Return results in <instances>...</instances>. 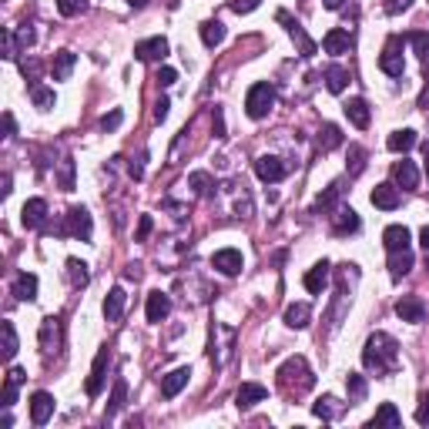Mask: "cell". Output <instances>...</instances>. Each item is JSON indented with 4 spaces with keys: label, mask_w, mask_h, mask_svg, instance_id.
I'll return each mask as SVG.
<instances>
[{
    "label": "cell",
    "mask_w": 429,
    "mask_h": 429,
    "mask_svg": "<svg viewBox=\"0 0 429 429\" xmlns=\"http://www.w3.org/2000/svg\"><path fill=\"white\" fill-rule=\"evenodd\" d=\"M362 362L366 369L372 372H379V376H389L399 362V342L393 336H386V332H376V336H369L366 349H362Z\"/></svg>",
    "instance_id": "cell-1"
},
{
    "label": "cell",
    "mask_w": 429,
    "mask_h": 429,
    "mask_svg": "<svg viewBox=\"0 0 429 429\" xmlns=\"http://www.w3.org/2000/svg\"><path fill=\"white\" fill-rule=\"evenodd\" d=\"M278 383L285 386L289 393H306V389L315 386V376H312V369H308L302 355H292V359H285L278 366Z\"/></svg>",
    "instance_id": "cell-2"
},
{
    "label": "cell",
    "mask_w": 429,
    "mask_h": 429,
    "mask_svg": "<svg viewBox=\"0 0 429 429\" xmlns=\"http://www.w3.org/2000/svg\"><path fill=\"white\" fill-rule=\"evenodd\" d=\"M272 107H275V88H272V84H252V88H248L245 111L252 121H261Z\"/></svg>",
    "instance_id": "cell-3"
},
{
    "label": "cell",
    "mask_w": 429,
    "mask_h": 429,
    "mask_svg": "<svg viewBox=\"0 0 429 429\" xmlns=\"http://www.w3.org/2000/svg\"><path fill=\"white\" fill-rule=\"evenodd\" d=\"M379 67H383V74H389V77H399L406 71V61H402V37H389V44H386L383 54H379Z\"/></svg>",
    "instance_id": "cell-4"
},
{
    "label": "cell",
    "mask_w": 429,
    "mask_h": 429,
    "mask_svg": "<svg viewBox=\"0 0 429 429\" xmlns=\"http://www.w3.org/2000/svg\"><path fill=\"white\" fill-rule=\"evenodd\" d=\"M255 175H259L261 182L275 184V182H282V178L289 175V168H285V161L275 158V154H261L259 161H255Z\"/></svg>",
    "instance_id": "cell-5"
},
{
    "label": "cell",
    "mask_w": 429,
    "mask_h": 429,
    "mask_svg": "<svg viewBox=\"0 0 429 429\" xmlns=\"http://www.w3.org/2000/svg\"><path fill=\"white\" fill-rule=\"evenodd\" d=\"M278 20H282V24H285V27H289L292 41H295V44H299V50H302V57H315V50H319V47H315V41H312V37H308V34H306V27H302V24H299V20H292V17L285 14V11H282V14H278Z\"/></svg>",
    "instance_id": "cell-6"
},
{
    "label": "cell",
    "mask_w": 429,
    "mask_h": 429,
    "mask_svg": "<svg viewBox=\"0 0 429 429\" xmlns=\"http://www.w3.org/2000/svg\"><path fill=\"white\" fill-rule=\"evenodd\" d=\"M67 235H74V238H81V242H91V214H88V208H71L67 212Z\"/></svg>",
    "instance_id": "cell-7"
},
{
    "label": "cell",
    "mask_w": 429,
    "mask_h": 429,
    "mask_svg": "<svg viewBox=\"0 0 429 429\" xmlns=\"http://www.w3.org/2000/svg\"><path fill=\"white\" fill-rule=\"evenodd\" d=\"M212 265L222 272V275H238L242 265H245V259H242L238 248H222V252H214L212 255Z\"/></svg>",
    "instance_id": "cell-8"
},
{
    "label": "cell",
    "mask_w": 429,
    "mask_h": 429,
    "mask_svg": "<svg viewBox=\"0 0 429 429\" xmlns=\"http://www.w3.org/2000/svg\"><path fill=\"white\" fill-rule=\"evenodd\" d=\"M135 57L138 61H165L168 57V41L165 37H148V41L135 44Z\"/></svg>",
    "instance_id": "cell-9"
},
{
    "label": "cell",
    "mask_w": 429,
    "mask_h": 429,
    "mask_svg": "<svg viewBox=\"0 0 429 429\" xmlns=\"http://www.w3.org/2000/svg\"><path fill=\"white\" fill-rule=\"evenodd\" d=\"M369 201H372V205H376V208H383V212H393V208H399V188L396 184H376V188H372V195H369Z\"/></svg>",
    "instance_id": "cell-10"
},
{
    "label": "cell",
    "mask_w": 429,
    "mask_h": 429,
    "mask_svg": "<svg viewBox=\"0 0 429 429\" xmlns=\"http://www.w3.org/2000/svg\"><path fill=\"white\" fill-rule=\"evenodd\" d=\"M50 416H54V396H50V393H34L31 396V423L34 426H44Z\"/></svg>",
    "instance_id": "cell-11"
},
{
    "label": "cell",
    "mask_w": 429,
    "mask_h": 429,
    "mask_svg": "<svg viewBox=\"0 0 429 429\" xmlns=\"http://www.w3.org/2000/svg\"><path fill=\"white\" fill-rule=\"evenodd\" d=\"M396 315L402 322H423L426 319V306H423V299H416V295H406V299H399L396 302Z\"/></svg>",
    "instance_id": "cell-12"
},
{
    "label": "cell",
    "mask_w": 429,
    "mask_h": 429,
    "mask_svg": "<svg viewBox=\"0 0 429 429\" xmlns=\"http://www.w3.org/2000/svg\"><path fill=\"white\" fill-rule=\"evenodd\" d=\"M265 396H268V389L259 383H245L238 393H235V406L238 409H252V406H259V402H265Z\"/></svg>",
    "instance_id": "cell-13"
},
{
    "label": "cell",
    "mask_w": 429,
    "mask_h": 429,
    "mask_svg": "<svg viewBox=\"0 0 429 429\" xmlns=\"http://www.w3.org/2000/svg\"><path fill=\"white\" fill-rule=\"evenodd\" d=\"M188 379H191V369H175V372H168L165 379H161V396L165 399H175L178 393H182L184 386H188Z\"/></svg>",
    "instance_id": "cell-14"
},
{
    "label": "cell",
    "mask_w": 429,
    "mask_h": 429,
    "mask_svg": "<svg viewBox=\"0 0 429 429\" xmlns=\"http://www.w3.org/2000/svg\"><path fill=\"white\" fill-rule=\"evenodd\" d=\"M393 182H396L399 188H406V191H413L416 184H419V171H416L413 161H406V158L396 161V165H393Z\"/></svg>",
    "instance_id": "cell-15"
},
{
    "label": "cell",
    "mask_w": 429,
    "mask_h": 429,
    "mask_svg": "<svg viewBox=\"0 0 429 429\" xmlns=\"http://www.w3.org/2000/svg\"><path fill=\"white\" fill-rule=\"evenodd\" d=\"M20 218H24V225H27V229H41V225L47 222V201L44 198H31L27 205H24Z\"/></svg>",
    "instance_id": "cell-16"
},
{
    "label": "cell",
    "mask_w": 429,
    "mask_h": 429,
    "mask_svg": "<svg viewBox=\"0 0 429 429\" xmlns=\"http://www.w3.org/2000/svg\"><path fill=\"white\" fill-rule=\"evenodd\" d=\"M168 312H171V299L165 295V292H151L148 295V322H165L168 319Z\"/></svg>",
    "instance_id": "cell-17"
},
{
    "label": "cell",
    "mask_w": 429,
    "mask_h": 429,
    "mask_svg": "<svg viewBox=\"0 0 429 429\" xmlns=\"http://www.w3.org/2000/svg\"><path fill=\"white\" fill-rule=\"evenodd\" d=\"M24 379H27V372H24V369H11V372H7V383H4V402H0L4 409H11V406L17 402V389L24 386Z\"/></svg>",
    "instance_id": "cell-18"
},
{
    "label": "cell",
    "mask_w": 429,
    "mask_h": 429,
    "mask_svg": "<svg viewBox=\"0 0 429 429\" xmlns=\"http://www.w3.org/2000/svg\"><path fill=\"white\" fill-rule=\"evenodd\" d=\"M124 302H128L124 289H121V285H114V289L107 292V299H104V319H107V322H118V319H121Z\"/></svg>",
    "instance_id": "cell-19"
},
{
    "label": "cell",
    "mask_w": 429,
    "mask_h": 429,
    "mask_svg": "<svg viewBox=\"0 0 429 429\" xmlns=\"http://www.w3.org/2000/svg\"><path fill=\"white\" fill-rule=\"evenodd\" d=\"M322 47H325V54L339 57V54H346V50H349V34L342 31V27H332V31L322 37Z\"/></svg>",
    "instance_id": "cell-20"
},
{
    "label": "cell",
    "mask_w": 429,
    "mask_h": 429,
    "mask_svg": "<svg viewBox=\"0 0 429 429\" xmlns=\"http://www.w3.org/2000/svg\"><path fill=\"white\" fill-rule=\"evenodd\" d=\"M332 231H336V235L359 231V214H355L353 208H336V214H332Z\"/></svg>",
    "instance_id": "cell-21"
},
{
    "label": "cell",
    "mask_w": 429,
    "mask_h": 429,
    "mask_svg": "<svg viewBox=\"0 0 429 429\" xmlns=\"http://www.w3.org/2000/svg\"><path fill=\"white\" fill-rule=\"evenodd\" d=\"M74 54L71 50H57L54 54V61H50V74H54V81H67L71 77V71H74Z\"/></svg>",
    "instance_id": "cell-22"
},
{
    "label": "cell",
    "mask_w": 429,
    "mask_h": 429,
    "mask_svg": "<svg viewBox=\"0 0 429 429\" xmlns=\"http://www.w3.org/2000/svg\"><path fill=\"white\" fill-rule=\"evenodd\" d=\"M104 369H107V349H101V353H97V359H94V366H91L88 396H97V393H101V386H104Z\"/></svg>",
    "instance_id": "cell-23"
},
{
    "label": "cell",
    "mask_w": 429,
    "mask_h": 429,
    "mask_svg": "<svg viewBox=\"0 0 429 429\" xmlns=\"http://www.w3.org/2000/svg\"><path fill=\"white\" fill-rule=\"evenodd\" d=\"M386 144H389V151H396V154L413 151V148H416V131H413V128H402V131H393Z\"/></svg>",
    "instance_id": "cell-24"
},
{
    "label": "cell",
    "mask_w": 429,
    "mask_h": 429,
    "mask_svg": "<svg viewBox=\"0 0 429 429\" xmlns=\"http://www.w3.org/2000/svg\"><path fill=\"white\" fill-rule=\"evenodd\" d=\"M409 268H413V252H409V248L389 252V272H393V278L409 275Z\"/></svg>",
    "instance_id": "cell-25"
},
{
    "label": "cell",
    "mask_w": 429,
    "mask_h": 429,
    "mask_svg": "<svg viewBox=\"0 0 429 429\" xmlns=\"http://www.w3.org/2000/svg\"><path fill=\"white\" fill-rule=\"evenodd\" d=\"M325 282H329V261H319V265H312L306 272V289L312 292V295H319V292L325 289Z\"/></svg>",
    "instance_id": "cell-26"
},
{
    "label": "cell",
    "mask_w": 429,
    "mask_h": 429,
    "mask_svg": "<svg viewBox=\"0 0 429 429\" xmlns=\"http://www.w3.org/2000/svg\"><path fill=\"white\" fill-rule=\"evenodd\" d=\"M383 242L389 252H399V248H409V229L406 225H389L383 231Z\"/></svg>",
    "instance_id": "cell-27"
},
{
    "label": "cell",
    "mask_w": 429,
    "mask_h": 429,
    "mask_svg": "<svg viewBox=\"0 0 429 429\" xmlns=\"http://www.w3.org/2000/svg\"><path fill=\"white\" fill-rule=\"evenodd\" d=\"M61 342V319H44L41 325V346H44V353H54V346Z\"/></svg>",
    "instance_id": "cell-28"
},
{
    "label": "cell",
    "mask_w": 429,
    "mask_h": 429,
    "mask_svg": "<svg viewBox=\"0 0 429 429\" xmlns=\"http://www.w3.org/2000/svg\"><path fill=\"white\" fill-rule=\"evenodd\" d=\"M14 295L20 299V302H31V299H37V275H31V272H20L14 282Z\"/></svg>",
    "instance_id": "cell-29"
},
{
    "label": "cell",
    "mask_w": 429,
    "mask_h": 429,
    "mask_svg": "<svg viewBox=\"0 0 429 429\" xmlns=\"http://www.w3.org/2000/svg\"><path fill=\"white\" fill-rule=\"evenodd\" d=\"M346 84H349V71L342 67V64H332V67H325V88L332 94H342L346 91Z\"/></svg>",
    "instance_id": "cell-30"
},
{
    "label": "cell",
    "mask_w": 429,
    "mask_h": 429,
    "mask_svg": "<svg viewBox=\"0 0 429 429\" xmlns=\"http://www.w3.org/2000/svg\"><path fill=\"white\" fill-rule=\"evenodd\" d=\"M342 409H346V406H342L336 396H322L319 402H312V413L319 416V419H339Z\"/></svg>",
    "instance_id": "cell-31"
},
{
    "label": "cell",
    "mask_w": 429,
    "mask_h": 429,
    "mask_svg": "<svg viewBox=\"0 0 429 429\" xmlns=\"http://www.w3.org/2000/svg\"><path fill=\"white\" fill-rule=\"evenodd\" d=\"M308 319H312V308H308L306 302H295V306L285 308V325H289V329H306Z\"/></svg>",
    "instance_id": "cell-32"
},
{
    "label": "cell",
    "mask_w": 429,
    "mask_h": 429,
    "mask_svg": "<svg viewBox=\"0 0 429 429\" xmlns=\"http://www.w3.org/2000/svg\"><path fill=\"white\" fill-rule=\"evenodd\" d=\"M369 426H389V429H396V426H402V416H399V409L393 406V402H383V406L376 409V419H372Z\"/></svg>",
    "instance_id": "cell-33"
},
{
    "label": "cell",
    "mask_w": 429,
    "mask_h": 429,
    "mask_svg": "<svg viewBox=\"0 0 429 429\" xmlns=\"http://www.w3.org/2000/svg\"><path fill=\"white\" fill-rule=\"evenodd\" d=\"M346 118H349L355 128H369V104L362 97H353V101L346 104Z\"/></svg>",
    "instance_id": "cell-34"
},
{
    "label": "cell",
    "mask_w": 429,
    "mask_h": 429,
    "mask_svg": "<svg viewBox=\"0 0 429 429\" xmlns=\"http://www.w3.org/2000/svg\"><path fill=\"white\" fill-rule=\"evenodd\" d=\"M201 41H205V47H218L225 41V24L222 20H205L201 24Z\"/></svg>",
    "instance_id": "cell-35"
},
{
    "label": "cell",
    "mask_w": 429,
    "mask_h": 429,
    "mask_svg": "<svg viewBox=\"0 0 429 429\" xmlns=\"http://www.w3.org/2000/svg\"><path fill=\"white\" fill-rule=\"evenodd\" d=\"M31 101H34V107H41V111H50V107L57 104L54 91H50V88H44L41 81H34V84H31Z\"/></svg>",
    "instance_id": "cell-36"
},
{
    "label": "cell",
    "mask_w": 429,
    "mask_h": 429,
    "mask_svg": "<svg viewBox=\"0 0 429 429\" xmlns=\"http://www.w3.org/2000/svg\"><path fill=\"white\" fill-rule=\"evenodd\" d=\"M319 148H322V151H336V148H342V131H339L336 124H322Z\"/></svg>",
    "instance_id": "cell-37"
},
{
    "label": "cell",
    "mask_w": 429,
    "mask_h": 429,
    "mask_svg": "<svg viewBox=\"0 0 429 429\" xmlns=\"http://www.w3.org/2000/svg\"><path fill=\"white\" fill-rule=\"evenodd\" d=\"M67 275H71V285H74V289H84V285L91 282V272H88V265L81 259H67Z\"/></svg>",
    "instance_id": "cell-38"
},
{
    "label": "cell",
    "mask_w": 429,
    "mask_h": 429,
    "mask_svg": "<svg viewBox=\"0 0 429 429\" xmlns=\"http://www.w3.org/2000/svg\"><path fill=\"white\" fill-rule=\"evenodd\" d=\"M124 396H128V383H124V379H118V383H114V393H111V399H107V409H104V416H107V419H111V416H118V413H121Z\"/></svg>",
    "instance_id": "cell-39"
},
{
    "label": "cell",
    "mask_w": 429,
    "mask_h": 429,
    "mask_svg": "<svg viewBox=\"0 0 429 429\" xmlns=\"http://www.w3.org/2000/svg\"><path fill=\"white\" fill-rule=\"evenodd\" d=\"M188 184L195 188V195H212L214 191V182L208 171H191V175H188Z\"/></svg>",
    "instance_id": "cell-40"
},
{
    "label": "cell",
    "mask_w": 429,
    "mask_h": 429,
    "mask_svg": "<svg viewBox=\"0 0 429 429\" xmlns=\"http://www.w3.org/2000/svg\"><path fill=\"white\" fill-rule=\"evenodd\" d=\"M339 195H342V184H329V188H325V191H322L319 198H315V212H329V208H332V205H336L339 201Z\"/></svg>",
    "instance_id": "cell-41"
},
{
    "label": "cell",
    "mask_w": 429,
    "mask_h": 429,
    "mask_svg": "<svg viewBox=\"0 0 429 429\" xmlns=\"http://www.w3.org/2000/svg\"><path fill=\"white\" fill-rule=\"evenodd\" d=\"M4 332V359H14L17 355V332H14V322H4L0 325Z\"/></svg>",
    "instance_id": "cell-42"
},
{
    "label": "cell",
    "mask_w": 429,
    "mask_h": 429,
    "mask_svg": "<svg viewBox=\"0 0 429 429\" xmlns=\"http://www.w3.org/2000/svg\"><path fill=\"white\" fill-rule=\"evenodd\" d=\"M366 171V148H359V144H349V175H362Z\"/></svg>",
    "instance_id": "cell-43"
},
{
    "label": "cell",
    "mask_w": 429,
    "mask_h": 429,
    "mask_svg": "<svg viewBox=\"0 0 429 429\" xmlns=\"http://www.w3.org/2000/svg\"><path fill=\"white\" fill-rule=\"evenodd\" d=\"M346 386H349V396L353 399H366L369 386H366V379H362L359 372H349V376H346Z\"/></svg>",
    "instance_id": "cell-44"
},
{
    "label": "cell",
    "mask_w": 429,
    "mask_h": 429,
    "mask_svg": "<svg viewBox=\"0 0 429 429\" xmlns=\"http://www.w3.org/2000/svg\"><path fill=\"white\" fill-rule=\"evenodd\" d=\"M409 44H413V50L423 61H429V34L426 31H413L409 34Z\"/></svg>",
    "instance_id": "cell-45"
},
{
    "label": "cell",
    "mask_w": 429,
    "mask_h": 429,
    "mask_svg": "<svg viewBox=\"0 0 429 429\" xmlns=\"http://www.w3.org/2000/svg\"><path fill=\"white\" fill-rule=\"evenodd\" d=\"M57 11H61L64 17H77L88 11V0H57Z\"/></svg>",
    "instance_id": "cell-46"
},
{
    "label": "cell",
    "mask_w": 429,
    "mask_h": 429,
    "mask_svg": "<svg viewBox=\"0 0 429 429\" xmlns=\"http://www.w3.org/2000/svg\"><path fill=\"white\" fill-rule=\"evenodd\" d=\"M61 188L64 191L74 188V161L71 158H64V165H61Z\"/></svg>",
    "instance_id": "cell-47"
},
{
    "label": "cell",
    "mask_w": 429,
    "mask_h": 429,
    "mask_svg": "<svg viewBox=\"0 0 429 429\" xmlns=\"http://www.w3.org/2000/svg\"><path fill=\"white\" fill-rule=\"evenodd\" d=\"M409 7H413V0H386V14L389 17L402 14V11H409Z\"/></svg>",
    "instance_id": "cell-48"
},
{
    "label": "cell",
    "mask_w": 429,
    "mask_h": 429,
    "mask_svg": "<svg viewBox=\"0 0 429 429\" xmlns=\"http://www.w3.org/2000/svg\"><path fill=\"white\" fill-rule=\"evenodd\" d=\"M121 121H124V114L118 111V107H114L111 114H104V118H101V128H104V131H114V128H118Z\"/></svg>",
    "instance_id": "cell-49"
},
{
    "label": "cell",
    "mask_w": 429,
    "mask_h": 429,
    "mask_svg": "<svg viewBox=\"0 0 429 429\" xmlns=\"http://www.w3.org/2000/svg\"><path fill=\"white\" fill-rule=\"evenodd\" d=\"M259 4L261 0H231V11H235V14H252Z\"/></svg>",
    "instance_id": "cell-50"
},
{
    "label": "cell",
    "mask_w": 429,
    "mask_h": 429,
    "mask_svg": "<svg viewBox=\"0 0 429 429\" xmlns=\"http://www.w3.org/2000/svg\"><path fill=\"white\" fill-rule=\"evenodd\" d=\"M175 81H178V71H175V67H161V71H158V84H161V88H171Z\"/></svg>",
    "instance_id": "cell-51"
},
{
    "label": "cell",
    "mask_w": 429,
    "mask_h": 429,
    "mask_svg": "<svg viewBox=\"0 0 429 429\" xmlns=\"http://www.w3.org/2000/svg\"><path fill=\"white\" fill-rule=\"evenodd\" d=\"M31 44H34V31H31V24H24V27L17 31V47H24V50H27Z\"/></svg>",
    "instance_id": "cell-52"
},
{
    "label": "cell",
    "mask_w": 429,
    "mask_h": 429,
    "mask_svg": "<svg viewBox=\"0 0 429 429\" xmlns=\"http://www.w3.org/2000/svg\"><path fill=\"white\" fill-rule=\"evenodd\" d=\"M151 235V214H141V225H138V242H144Z\"/></svg>",
    "instance_id": "cell-53"
},
{
    "label": "cell",
    "mask_w": 429,
    "mask_h": 429,
    "mask_svg": "<svg viewBox=\"0 0 429 429\" xmlns=\"http://www.w3.org/2000/svg\"><path fill=\"white\" fill-rule=\"evenodd\" d=\"M168 97H161V101H158V104H154V121H165V118H168Z\"/></svg>",
    "instance_id": "cell-54"
},
{
    "label": "cell",
    "mask_w": 429,
    "mask_h": 429,
    "mask_svg": "<svg viewBox=\"0 0 429 429\" xmlns=\"http://www.w3.org/2000/svg\"><path fill=\"white\" fill-rule=\"evenodd\" d=\"M416 423H419V426H429V399H423V406L416 409Z\"/></svg>",
    "instance_id": "cell-55"
},
{
    "label": "cell",
    "mask_w": 429,
    "mask_h": 429,
    "mask_svg": "<svg viewBox=\"0 0 429 429\" xmlns=\"http://www.w3.org/2000/svg\"><path fill=\"white\" fill-rule=\"evenodd\" d=\"M4 131H7V135H4V138H14V114H11V111H7V114H4Z\"/></svg>",
    "instance_id": "cell-56"
},
{
    "label": "cell",
    "mask_w": 429,
    "mask_h": 429,
    "mask_svg": "<svg viewBox=\"0 0 429 429\" xmlns=\"http://www.w3.org/2000/svg\"><path fill=\"white\" fill-rule=\"evenodd\" d=\"M419 107H423V111H429V84L423 88V94H419Z\"/></svg>",
    "instance_id": "cell-57"
},
{
    "label": "cell",
    "mask_w": 429,
    "mask_h": 429,
    "mask_svg": "<svg viewBox=\"0 0 429 429\" xmlns=\"http://www.w3.org/2000/svg\"><path fill=\"white\" fill-rule=\"evenodd\" d=\"M225 131V124H222V111H214V135H222Z\"/></svg>",
    "instance_id": "cell-58"
},
{
    "label": "cell",
    "mask_w": 429,
    "mask_h": 429,
    "mask_svg": "<svg viewBox=\"0 0 429 429\" xmlns=\"http://www.w3.org/2000/svg\"><path fill=\"white\" fill-rule=\"evenodd\" d=\"M419 242H423V248H426V255H429V225L419 231Z\"/></svg>",
    "instance_id": "cell-59"
},
{
    "label": "cell",
    "mask_w": 429,
    "mask_h": 429,
    "mask_svg": "<svg viewBox=\"0 0 429 429\" xmlns=\"http://www.w3.org/2000/svg\"><path fill=\"white\" fill-rule=\"evenodd\" d=\"M128 7H135V11H141V7H148V0H128Z\"/></svg>",
    "instance_id": "cell-60"
},
{
    "label": "cell",
    "mask_w": 429,
    "mask_h": 429,
    "mask_svg": "<svg viewBox=\"0 0 429 429\" xmlns=\"http://www.w3.org/2000/svg\"><path fill=\"white\" fill-rule=\"evenodd\" d=\"M325 7L329 11H342V0H325Z\"/></svg>",
    "instance_id": "cell-61"
},
{
    "label": "cell",
    "mask_w": 429,
    "mask_h": 429,
    "mask_svg": "<svg viewBox=\"0 0 429 429\" xmlns=\"http://www.w3.org/2000/svg\"><path fill=\"white\" fill-rule=\"evenodd\" d=\"M423 154H426V178H429V141H426V148H423Z\"/></svg>",
    "instance_id": "cell-62"
}]
</instances>
